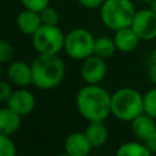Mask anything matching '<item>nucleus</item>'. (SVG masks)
Wrapping results in <instances>:
<instances>
[{
    "instance_id": "1",
    "label": "nucleus",
    "mask_w": 156,
    "mask_h": 156,
    "mask_svg": "<svg viewBox=\"0 0 156 156\" xmlns=\"http://www.w3.org/2000/svg\"><path fill=\"white\" fill-rule=\"evenodd\" d=\"M79 115L89 121H105L111 115V94L99 84H87L76 96Z\"/></svg>"
},
{
    "instance_id": "2",
    "label": "nucleus",
    "mask_w": 156,
    "mask_h": 156,
    "mask_svg": "<svg viewBox=\"0 0 156 156\" xmlns=\"http://www.w3.org/2000/svg\"><path fill=\"white\" fill-rule=\"evenodd\" d=\"M65 63L58 55L39 54L32 62L33 85L40 90H51L65 78Z\"/></svg>"
},
{
    "instance_id": "3",
    "label": "nucleus",
    "mask_w": 156,
    "mask_h": 156,
    "mask_svg": "<svg viewBox=\"0 0 156 156\" xmlns=\"http://www.w3.org/2000/svg\"><path fill=\"white\" fill-rule=\"evenodd\" d=\"M144 112V95L130 87L119 88L111 95V113L119 121L132 122Z\"/></svg>"
},
{
    "instance_id": "4",
    "label": "nucleus",
    "mask_w": 156,
    "mask_h": 156,
    "mask_svg": "<svg viewBox=\"0 0 156 156\" xmlns=\"http://www.w3.org/2000/svg\"><path fill=\"white\" fill-rule=\"evenodd\" d=\"M136 10L130 0H105L100 6V18L111 30L130 27Z\"/></svg>"
},
{
    "instance_id": "5",
    "label": "nucleus",
    "mask_w": 156,
    "mask_h": 156,
    "mask_svg": "<svg viewBox=\"0 0 156 156\" xmlns=\"http://www.w3.org/2000/svg\"><path fill=\"white\" fill-rule=\"evenodd\" d=\"M65 37L58 26L41 24L32 35V44L38 54L58 55L65 46Z\"/></svg>"
},
{
    "instance_id": "6",
    "label": "nucleus",
    "mask_w": 156,
    "mask_h": 156,
    "mask_svg": "<svg viewBox=\"0 0 156 156\" xmlns=\"http://www.w3.org/2000/svg\"><path fill=\"white\" fill-rule=\"evenodd\" d=\"M94 35L85 28H73L65 37V52L74 60H84L94 54Z\"/></svg>"
},
{
    "instance_id": "7",
    "label": "nucleus",
    "mask_w": 156,
    "mask_h": 156,
    "mask_svg": "<svg viewBox=\"0 0 156 156\" xmlns=\"http://www.w3.org/2000/svg\"><path fill=\"white\" fill-rule=\"evenodd\" d=\"M140 40H152L156 38V13L149 9H143L135 12L130 24Z\"/></svg>"
},
{
    "instance_id": "8",
    "label": "nucleus",
    "mask_w": 156,
    "mask_h": 156,
    "mask_svg": "<svg viewBox=\"0 0 156 156\" xmlns=\"http://www.w3.org/2000/svg\"><path fill=\"white\" fill-rule=\"evenodd\" d=\"M107 73V65L105 58L93 54L83 60L80 76L87 84H100Z\"/></svg>"
},
{
    "instance_id": "9",
    "label": "nucleus",
    "mask_w": 156,
    "mask_h": 156,
    "mask_svg": "<svg viewBox=\"0 0 156 156\" xmlns=\"http://www.w3.org/2000/svg\"><path fill=\"white\" fill-rule=\"evenodd\" d=\"M6 106L18 115L26 116L33 112L35 107V98L29 90L23 89L22 87L11 93V95L6 100Z\"/></svg>"
},
{
    "instance_id": "10",
    "label": "nucleus",
    "mask_w": 156,
    "mask_h": 156,
    "mask_svg": "<svg viewBox=\"0 0 156 156\" xmlns=\"http://www.w3.org/2000/svg\"><path fill=\"white\" fill-rule=\"evenodd\" d=\"M6 77L11 84L17 87H27L33 84L32 65L24 61H12L6 68Z\"/></svg>"
},
{
    "instance_id": "11",
    "label": "nucleus",
    "mask_w": 156,
    "mask_h": 156,
    "mask_svg": "<svg viewBox=\"0 0 156 156\" xmlns=\"http://www.w3.org/2000/svg\"><path fill=\"white\" fill-rule=\"evenodd\" d=\"M63 149H65L66 155L85 156L91 151L93 146H91L90 141L88 140L84 132L83 133L74 132V133H71L69 135H67V138L65 139Z\"/></svg>"
},
{
    "instance_id": "12",
    "label": "nucleus",
    "mask_w": 156,
    "mask_h": 156,
    "mask_svg": "<svg viewBox=\"0 0 156 156\" xmlns=\"http://www.w3.org/2000/svg\"><path fill=\"white\" fill-rule=\"evenodd\" d=\"M16 24L20 32L27 35H33L43 24L39 12L24 9L16 17Z\"/></svg>"
},
{
    "instance_id": "13",
    "label": "nucleus",
    "mask_w": 156,
    "mask_h": 156,
    "mask_svg": "<svg viewBox=\"0 0 156 156\" xmlns=\"http://www.w3.org/2000/svg\"><path fill=\"white\" fill-rule=\"evenodd\" d=\"M156 118L151 117L150 115L143 112L138 117H135L130 124H132V132L133 134L141 141H145L155 130H156Z\"/></svg>"
},
{
    "instance_id": "14",
    "label": "nucleus",
    "mask_w": 156,
    "mask_h": 156,
    "mask_svg": "<svg viewBox=\"0 0 156 156\" xmlns=\"http://www.w3.org/2000/svg\"><path fill=\"white\" fill-rule=\"evenodd\" d=\"M116 48L121 52H132L139 44L140 38L133 30L132 27H126L115 32L113 37Z\"/></svg>"
},
{
    "instance_id": "15",
    "label": "nucleus",
    "mask_w": 156,
    "mask_h": 156,
    "mask_svg": "<svg viewBox=\"0 0 156 156\" xmlns=\"http://www.w3.org/2000/svg\"><path fill=\"white\" fill-rule=\"evenodd\" d=\"M21 115L7 106L0 110V133L12 135L21 127Z\"/></svg>"
},
{
    "instance_id": "16",
    "label": "nucleus",
    "mask_w": 156,
    "mask_h": 156,
    "mask_svg": "<svg viewBox=\"0 0 156 156\" xmlns=\"http://www.w3.org/2000/svg\"><path fill=\"white\" fill-rule=\"evenodd\" d=\"M88 140L90 141L93 147H100L102 146L108 138V132L106 126L104 124V121H93L89 122L84 130Z\"/></svg>"
},
{
    "instance_id": "17",
    "label": "nucleus",
    "mask_w": 156,
    "mask_h": 156,
    "mask_svg": "<svg viewBox=\"0 0 156 156\" xmlns=\"http://www.w3.org/2000/svg\"><path fill=\"white\" fill-rule=\"evenodd\" d=\"M118 156H151V151L143 141H127L119 145L116 151Z\"/></svg>"
},
{
    "instance_id": "18",
    "label": "nucleus",
    "mask_w": 156,
    "mask_h": 156,
    "mask_svg": "<svg viewBox=\"0 0 156 156\" xmlns=\"http://www.w3.org/2000/svg\"><path fill=\"white\" fill-rule=\"evenodd\" d=\"M117 50L116 44L113 38H110L107 35H101L95 38V44H94V54L102 57V58H108L111 57L115 51Z\"/></svg>"
},
{
    "instance_id": "19",
    "label": "nucleus",
    "mask_w": 156,
    "mask_h": 156,
    "mask_svg": "<svg viewBox=\"0 0 156 156\" xmlns=\"http://www.w3.org/2000/svg\"><path fill=\"white\" fill-rule=\"evenodd\" d=\"M144 112L156 118V87L144 94Z\"/></svg>"
},
{
    "instance_id": "20",
    "label": "nucleus",
    "mask_w": 156,
    "mask_h": 156,
    "mask_svg": "<svg viewBox=\"0 0 156 156\" xmlns=\"http://www.w3.org/2000/svg\"><path fill=\"white\" fill-rule=\"evenodd\" d=\"M17 154L16 144L11 139V135L0 133V155L1 156H15Z\"/></svg>"
},
{
    "instance_id": "21",
    "label": "nucleus",
    "mask_w": 156,
    "mask_h": 156,
    "mask_svg": "<svg viewBox=\"0 0 156 156\" xmlns=\"http://www.w3.org/2000/svg\"><path fill=\"white\" fill-rule=\"evenodd\" d=\"M40 15V18H41V22L43 24H50V26H58V21H60V16H58V12L51 7L50 5L46 6L44 10H41L39 12Z\"/></svg>"
},
{
    "instance_id": "22",
    "label": "nucleus",
    "mask_w": 156,
    "mask_h": 156,
    "mask_svg": "<svg viewBox=\"0 0 156 156\" xmlns=\"http://www.w3.org/2000/svg\"><path fill=\"white\" fill-rule=\"evenodd\" d=\"M13 56V46L10 41L6 39H2L0 41V61L1 63L10 62V60Z\"/></svg>"
},
{
    "instance_id": "23",
    "label": "nucleus",
    "mask_w": 156,
    "mask_h": 156,
    "mask_svg": "<svg viewBox=\"0 0 156 156\" xmlns=\"http://www.w3.org/2000/svg\"><path fill=\"white\" fill-rule=\"evenodd\" d=\"M21 2H22V5H23L24 9L40 12L46 6H49L50 0H21Z\"/></svg>"
},
{
    "instance_id": "24",
    "label": "nucleus",
    "mask_w": 156,
    "mask_h": 156,
    "mask_svg": "<svg viewBox=\"0 0 156 156\" xmlns=\"http://www.w3.org/2000/svg\"><path fill=\"white\" fill-rule=\"evenodd\" d=\"M12 89H11V82L9 80H2L0 83V100L6 101L7 98L11 95Z\"/></svg>"
},
{
    "instance_id": "25",
    "label": "nucleus",
    "mask_w": 156,
    "mask_h": 156,
    "mask_svg": "<svg viewBox=\"0 0 156 156\" xmlns=\"http://www.w3.org/2000/svg\"><path fill=\"white\" fill-rule=\"evenodd\" d=\"M78 2L87 9H98L105 2V0H78Z\"/></svg>"
},
{
    "instance_id": "26",
    "label": "nucleus",
    "mask_w": 156,
    "mask_h": 156,
    "mask_svg": "<svg viewBox=\"0 0 156 156\" xmlns=\"http://www.w3.org/2000/svg\"><path fill=\"white\" fill-rule=\"evenodd\" d=\"M146 144V146L149 147V150L151 151V154H155L156 152V130L144 141Z\"/></svg>"
},
{
    "instance_id": "27",
    "label": "nucleus",
    "mask_w": 156,
    "mask_h": 156,
    "mask_svg": "<svg viewBox=\"0 0 156 156\" xmlns=\"http://www.w3.org/2000/svg\"><path fill=\"white\" fill-rule=\"evenodd\" d=\"M149 78H150V82L156 85V61L149 68Z\"/></svg>"
},
{
    "instance_id": "28",
    "label": "nucleus",
    "mask_w": 156,
    "mask_h": 156,
    "mask_svg": "<svg viewBox=\"0 0 156 156\" xmlns=\"http://www.w3.org/2000/svg\"><path fill=\"white\" fill-rule=\"evenodd\" d=\"M150 9L156 13V0H152V1L150 2Z\"/></svg>"
},
{
    "instance_id": "29",
    "label": "nucleus",
    "mask_w": 156,
    "mask_h": 156,
    "mask_svg": "<svg viewBox=\"0 0 156 156\" xmlns=\"http://www.w3.org/2000/svg\"><path fill=\"white\" fill-rule=\"evenodd\" d=\"M139 1H143V2H151L152 0H139Z\"/></svg>"
},
{
    "instance_id": "30",
    "label": "nucleus",
    "mask_w": 156,
    "mask_h": 156,
    "mask_svg": "<svg viewBox=\"0 0 156 156\" xmlns=\"http://www.w3.org/2000/svg\"><path fill=\"white\" fill-rule=\"evenodd\" d=\"M154 58H155V61H156V49L154 50Z\"/></svg>"
}]
</instances>
